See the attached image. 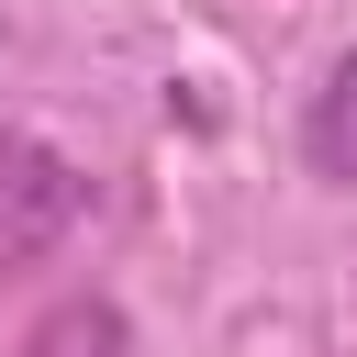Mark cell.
<instances>
[{"label":"cell","mask_w":357,"mask_h":357,"mask_svg":"<svg viewBox=\"0 0 357 357\" xmlns=\"http://www.w3.org/2000/svg\"><path fill=\"white\" fill-rule=\"evenodd\" d=\"M67 212H78V167L33 134H0V268L45 257L67 234Z\"/></svg>","instance_id":"1"},{"label":"cell","mask_w":357,"mask_h":357,"mask_svg":"<svg viewBox=\"0 0 357 357\" xmlns=\"http://www.w3.org/2000/svg\"><path fill=\"white\" fill-rule=\"evenodd\" d=\"M301 156H312V178L357 190V56H335V78L312 89V112H301Z\"/></svg>","instance_id":"2"},{"label":"cell","mask_w":357,"mask_h":357,"mask_svg":"<svg viewBox=\"0 0 357 357\" xmlns=\"http://www.w3.org/2000/svg\"><path fill=\"white\" fill-rule=\"evenodd\" d=\"M22 357H134V324H123L100 290H78V301H56V312L22 335Z\"/></svg>","instance_id":"3"}]
</instances>
